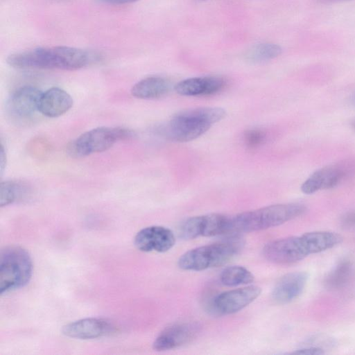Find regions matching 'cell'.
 Wrapping results in <instances>:
<instances>
[{"mask_svg":"<svg viewBox=\"0 0 355 355\" xmlns=\"http://www.w3.org/2000/svg\"><path fill=\"white\" fill-rule=\"evenodd\" d=\"M97 60V56L86 50L58 46L36 48L10 55L7 63L17 69L76 70Z\"/></svg>","mask_w":355,"mask_h":355,"instance_id":"cell-1","label":"cell"},{"mask_svg":"<svg viewBox=\"0 0 355 355\" xmlns=\"http://www.w3.org/2000/svg\"><path fill=\"white\" fill-rule=\"evenodd\" d=\"M306 207L300 203L277 204L230 216V232L244 233L266 230L302 215Z\"/></svg>","mask_w":355,"mask_h":355,"instance_id":"cell-2","label":"cell"},{"mask_svg":"<svg viewBox=\"0 0 355 355\" xmlns=\"http://www.w3.org/2000/svg\"><path fill=\"white\" fill-rule=\"evenodd\" d=\"M205 245L182 254L178 265L184 270L201 271L221 266L230 261L240 250L242 242L236 239Z\"/></svg>","mask_w":355,"mask_h":355,"instance_id":"cell-3","label":"cell"},{"mask_svg":"<svg viewBox=\"0 0 355 355\" xmlns=\"http://www.w3.org/2000/svg\"><path fill=\"white\" fill-rule=\"evenodd\" d=\"M31 255L24 248L10 245L0 254V293H7L26 286L33 275Z\"/></svg>","mask_w":355,"mask_h":355,"instance_id":"cell-4","label":"cell"},{"mask_svg":"<svg viewBox=\"0 0 355 355\" xmlns=\"http://www.w3.org/2000/svg\"><path fill=\"white\" fill-rule=\"evenodd\" d=\"M135 133L122 127H98L88 130L71 141L67 153L72 157H86L110 148L119 141L129 140Z\"/></svg>","mask_w":355,"mask_h":355,"instance_id":"cell-5","label":"cell"},{"mask_svg":"<svg viewBox=\"0 0 355 355\" xmlns=\"http://www.w3.org/2000/svg\"><path fill=\"white\" fill-rule=\"evenodd\" d=\"M229 232V216L209 214L186 219L179 227V236L190 240L199 236H215Z\"/></svg>","mask_w":355,"mask_h":355,"instance_id":"cell-6","label":"cell"},{"mask_svg":"<svg viewBox=\"0 0 355 355\" xmlns=\"http://www.w3.org/2000/svg\"><path fill=\"white\" fill-rule=\"evenodd\" d=\"M309 254L308 244L303 234L270 241L263 248V257L268 261L277 264L296 263Z\"/></svg>","mask_w":355,"mask_h":355,"instance_id":"cell-7","label":"cell"},{"mask_svg":"<svg viewBox=\"0 0 355 355\" xmlns=\"http://www.w3.org/2000/svg\"><path fill=\"white\" fill-rule=\"evenodd\" d=\"M209 123L189 116L182 111L176 113L161 130L167 139L178 142L193 140L206 132Z\"/></svg>","mask_w":355,"mask_h":355,"instance_id":"cell-8","label":"cell"},{"mask_svg":"<svg viewBox=\"0 0 355 355\" xmlns=\"http://www.w3.org/2000/svg\"><path fill=\"white\" fill-rule=\"evenodd\" d=\"M200 329V325L194 322L171 324L159 334L153 343V348L159 352L178 348L194 340Z\"/></svg>","mask_w":355,"mask_h":355,"instance_id":"cell-9","label":"cell"},{"mask_svg":"<svg viewBox=\"0 0 355 355\" xmlns=\"http://www.w3.org/2000/svg\"><path fill=\"white\" fill-rule=\"evenodd\" d=\"M175 243V236L170 229L159 225H152L139 230L135 236L134 244L144 252H166Z\"/></svg>","mask_w":355,"mask_h":355,"instance_id":"cell-10","label":"cell"},{"mask_svg":"<svg viewBox=\"0 0 355 355\" xmlns=\"http://www.w3.org/2000/svg\"><path fill=\"white\" fill-rule=\"evenodd\" d=\"M257 286H248L220 293L213 300V307L219 313L228 315L246 307L261 294Z\"/></svg>","mask_w":355,"mask_h":355,"instance_id":"cell-11","label":"cell"},{"mask_svg":"<svg viewBox=\"0 0 355 355\" xmlns=\"http://www.w3.org/2000/svg\"><path fill=\"white\" fill-rule=\"evenodd\" d=\"M114 331L115 326L112 322L99 318L80 319L63 326L62 329L64 336L80 340L101 338Z\"/></svg>","mask_w":355,"mask_h":355,"instance_id":"cell-12","label":"cell"},{"mask_svg":"<svg viewBox=\"0 0 355 355\" xmlns=\"http://www.w3.org/2000/svg\"><path fill=\"white\" fill-rule=\"evenodd\" d=\"M42 92L33 86H23L16 89L9 97L7 110L12 117L28 119L39 112V103Z\"/></svg>","mask_w":355,"mask_h":355,"instance_id":"cell-13","label":"cell"},{"mask_svg":"<svg viewBox=\"0 0 355 355\" xmlns=\"http://www.w3.org/2000/svg\"><path fill=\"white\" fill-rule=\"evenodd\" d=\"M308 275L304 272H293L283 275L273 288L272 300L279 304L293 301L304 291Z\"/></svg>","mask_w":355,"mask_h":355,"instance_id":"cell-14","label":"cell"},{"mask_svg":"<svg viewBox=\"0 0 355 355\" xmlns=\"http://www.w3.org/2000/svg\"><path fill=\"white\" fill-rule=\"evenodd\" d=\"M225 85L224 79L218 76L195 77L179 82L175 90L182 96H207L220 92Z\"/></svg>","mask_w":355,"mask_h":355,"instance_id":"cell-15","label":"cell"},{"mask_svg":"<svg viewBox=\"0 0 355 355\" xmlns=\"http://www.w3.org/2000/svg\"><path fill=\"white\" fill-rule=\"evenodd\" d=\"M73 104V98L68 92L59 87H51L42 94L39 112L47 117L55 118L67 112Z\"/></svg>","mask_w":355,"mask_h":355,"instance_id":"cell-16","label":"cell"},{"mask_svg":"<svg viewBox=\"0 0 355 355\" xmlns=\"http://www.w3.org/2000/svg\"><path fill=\"white\" fill-rule=\"evenodd\" d=\"M344 176L343 170L337 166H327L313 173L302 184L305 194L329 189L338 185Z\"/></svg>","mask_w":355,"mask_h":355,"instance_id":"cell-17","label":"cell"},{"mask_svg":"<svg viewBox=\"0 0 355 355\" xmlns=\"http://www.w3.org/2000/svg\"><path fill=\"white\" fill-rule=\"evenodd\" d=\"M171 89V84L165 78L153 76L146 77L133 85L131 94L137 98L154 99L166 95Z\"/></svg>","mask_w":355,"mask_h":355,"instance_id":"cell-18","label":"cell"},{"mask_svg":"<svg viewBox=\"0 0 355 355\" xmlns=\"http://www.w3.org/2000/svg\"><path fill=\"white\" fill-rule=\"evenodd\" d=\"M310 254L318 253L329 250L343 241V237L333 232L316 231L303 234Z\"/></svg>","mask_w":355,"mask_h":355,"instance_id":"cell-19","label":"cell"},{"mask_svg":"<svg viewBox=\"0 0 355 355\" xmlns=\"http://www.w3.org/2000/svg\"><path fill=\"white\" fill-rule=\"evenodd\" d=\"M30 188L24 182L2 181L0 184V206L4 207L21 200L29 195Z\"/></svg>","mask_w":355,"mask_h":355,"instance_id":"cell-20","label":"cell"},{"mask_svg":"<svg viewBox=\"0 0 355 355\" xmlns=\"http://www.w3.org/2000/svg\"><path fill=\"white\" fill-rule=\"evenodd\" d=\"M254 277L247 268L240 266L225 268L220 275V281L227 286H236L253 282Z\"/></svg>","mask_w":355,"mask_h":355,"instance_id":"cell-21","label":"cell"},{"mask_svg":"<svg viewBox=\"0 0 355 355\" xmlns=\"http://www.w3.org/2000/svg\"><path fill=\"white\" fill-rule=\"evenodd\" d=\"M353 267L348 260L340 261L328 275L325 284L329 288L338 289L343 287L352 275Z\"/></svg>","mask_w":355,"mask_h":355,"instance_id":"cell-22","label":"cell"},{"mask_svg":"<svg viewBox=\"0 0 355 355\" xmlns=\"http://www.w3.org/2000/svg\"><path fill=\"white\" fill-rule=\"evenodd\" d=\"M282 48L272 43H262L253 46L248 51L246 59L253 63L263 62L270 60L279 56Z\"/></svg>","mask_w":355,"mask_h":355,"instance_id":"cell-23","label":"cell"},{"mask_svg":"<svg viewBox=\"0 0 355 355\" xmlns=\"http://www.w3.org/2000/svg\"><path fill=\"white\" fill-rule=\"evenodd\" d=\"M266 134L259 129L247 130L244 134V141L249 148L259 146L265 141Z\"/></svg>","mask_w":355,"mask_h":355,"instance_id":"cell-24","label":"cell"},{"mask_svg":"<svg viewBox=\"0 0 355 355\" xmlns=\"http://www.w3.org/2000/svg\"><path fill=\"white\" fill-rule=\"evenodd\" d=\"M340 223L345 228L355 227V210L349 211L342 216Z\"/></svg>","mask_w":355,"mask_h":355,"instance_id":"cell-25","label":"cell"},{"mask_svg":"<svg viewBox=\"0 0 355 355\" xmlns=\"http://www.w3.org/2000/svg\"><path fill=\"white\" fill-rule=\"evenodd\" d=\"M294 354H303V355H320L324 354V350L319 347H309L292 352Z\"/></svg>","mask_w":355,"mask_h":355,"instance_id":"cell-26","label":"cell"},{"mask_svg":"<svg viewBox=\"0 0 355 355\" xmlns=\"http://www.w3.org/2000/svg\"><path fill=\"white\" fill-rule=\"evenodd\" d=\"M6 165V153L3 144H1L0 150V171L2 175Z\"/></svg>","mask_w":355,"mask_h":355,"instance_id":"cell-27","label":"cell"},{"mask_svg":"<svg viewBox=\"0 0 355 355\" xmlns=\"http://www.w3.org/2000/svg\"><path fill=\"white\" fill-rule=\"evenodd\" d=\"M101 2L108 3V4H114V5H119V4H127L132 3L136 2L139 0H99Z\"/></svg>","mask_w":355,"mask_h":355,"instance_id":"cell-28","label":"cell"},{"mask_svg":"<svg viewBox=\"0 0 355 355\" xmlns=\"http://www.w3.org/2000/svg\"><path fill=\"white\" fill-rule=\"evenodd\" d=\"M351 103L354 106H355V92H354L351 97Z\"/></svg>","mask_w":355,"mask_h":355,"instance_id":"cell-29","label":"cell"},{"mask_svg":"<svg viewBox=\"0 0 355 355\" xmlns=\"http://www.w3.org/2000/svg\"><path fill=\"white\" fill-rule=\"evenodd\" d=\"M323 2H337V1H347V0H320Z\"/></svg>","mask_w":355,"mask_h":355,"instance_id":"cell-30","label":"cell"},{"mask_svg":"<svg viewBox=\"0 0 355 355\" xmlns=\"http://www.w3.org/2000/svg\"><path fill=\"white\" fill-rule=\"evenodd\" d=\"M352 127L353 130L355 131V119L352 123Z\"/></svg>","mask_w":355,"mask_h":355,"instance_id":"cell-31","label":"cell"}]
</instances>
